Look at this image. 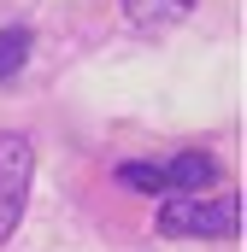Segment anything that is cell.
<instances>
[{"mask_svg": "<svg viewBox=\"0 0 247 252\" xmlns=\"http://www.w3.org/2000/svg\"><path fill=\"white\" fill-rule=\"evenodd\" d=\"M153 229H159L165 241H236V235H242V193H218V199L165 193Z\"/></svg>", "mask_w": 247, "mask_h": 252, "instance_id": "obj_1", "label": "cell"}, {"mask_svg": "<svg viewBox=\"0 0 247 252\" xmlns=\"http://www.w3.org/2000/svg\"><path fill=\"white\" fill-rule=\"evenodd\" d=\"M224 176V164L212 158V153H177V158H165V164H147V158H129V164H118V182L129 193H200L212 188Z\"/></svg>", "mask_w": 247, "mask_h": 252, "instance_id": "obj_2", "label": "cell"}, {"mask_svg": "<svg viewBox=\"0 0 247 252\" xmlns=\"http://www.w3.org/2000/svg\"><path fill=\"white\" fill-rule=\"evenodd\" d=\"M30 176H36V147L18 129H0V247L18 235L24 205H30Z\"/></svg>", "mask_w": 247, "mask_h": 252, "instance_id": "obj_3", "label": "cell"}, {"mask_svg": "<svg viewBox=\"0 0 247 252\" xmlns=\"http://www.w3.org/2000/svg\"><path fill=\"white\" fill-rule=\"evenodd\" d=\"M30 53H36V30L30 24H6L0 30V82H12L30 64Z\"/></svg>", "mask_w": 247, "mask_h": 252, "instance_id": "obj_5", "label": "cell"}, {"mask_svg": "<svg viewBox=\"0 0 247 252\" xmlns=\"http://www.w3.org/2000/svg\"><path fill=\"white\" fill-rule=\"evenodd\" d=\"M194 12V0H124V18L141 24V30H171Z\"/></svg>", "mask_w": 247, "mask_h": 252, "instance_id": "obj_4", "label": "cell"}]
</instances>
